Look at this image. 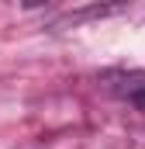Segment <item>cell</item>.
<instances>
[{
	"label": "cell",
	"mask_w": 145,
	"mask_h": 149,
	"mask_svg": "<svg viewBox=\"0 0 145 149\" xmlns=\"http://www.w3.org/2000/svg\"><path fill=\"white\" fill-rule=\"evenodd\" d=\"M104 83H107L110 94H117V97H128V101H142V97H145V73H142V70L110 73V76H104Z\"/></svg>",
	"instance_id": "obj_1"
},
{
	"label": "cell",
	"mask_w": 145,
	"mask_h": 149,
	"mask_svg": "<svg viewBox=\"0 0 145 149\" xmlns=\"http://www.w3.org/2000/svg\"><path fill=\"white\" fill-rule=\"evenodd\" d=\"M135 104H138V108H142V111H145V97H142V101H135Z\"/></svg>",
	"instance_id": "obj_2"
}]
</instances>
